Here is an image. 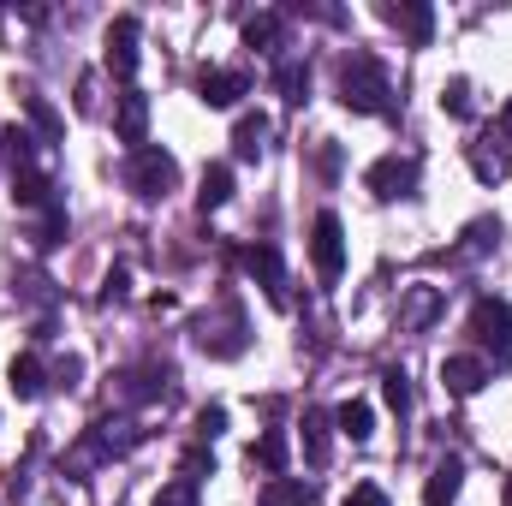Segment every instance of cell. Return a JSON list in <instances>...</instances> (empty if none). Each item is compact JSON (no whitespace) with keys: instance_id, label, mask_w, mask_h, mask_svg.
<instances>
[{"instance_id":"cell-1","label":"cell","mask_w":512,"mask_h":506,"mask_svg":"<svg viewBox=\"0 0 512 506\" xmlns=\"http://www.w3.org/2000/svg\"><path fill=\"white\" fill-rule=\"evenodd\" d=\"M340 102H346L352 114H387V72H382L376 54L352 48V54L340 60Z\"/></svg>"},{"instance_id":"cell-2","label":"cell","mask_w":512,"mask_h":506,"mask_svg":"<svg viewBox=\"0 0 512 506\" xmlns=\"http://www.w3.org/2000/svg\"><path fill=\"white\" fill-rule=\"evenodd\" d=\"M197 346H203L209 358H239V352L251 346V334H245V310H239L233 298H221L215 310H203V316H197Z\"/></svg>"},{"instance_id":"cell-3","label":"cell","mask_w":512,"mask_h":506,"mask_svg":"<svg viewBox=\"0 0 512 506\" xmlns=\"http://www.w3.org/2000/svg\"><path fill=\"white\" fill-rule=\"evenodd\" d=\"M126 179H131V191H137L143 203H161L167 191H179V161H173L161 143H143V149H131Z\"/></svg>"},{"instance_id":"cell-4","label":"cell","mask_w":512,"mask_h":506,"mask_svg":"<svg viewBox=\"0 0 512 506\" xmlns=\"http://www.w3.org/2000/svg\"><path fill=\"white\" fill-rule=\"evenodd\" d=\"M364 185H370V197H382V203L417 197V155H382V161H370Z\"/></svg>"},{"instance_id":"cell-5","label":"cell","mask_w":512,"mask_h":506,"mask_svg":"<svg viewBox=\"0 0 512 506\" xmlns=\"http://www.w3.org/2000/svg\"><path fill=\"white\" fill-rule=\"evenodd\" d=\"M310 262H316V274L322 280H340V268H346V227H340V215H316V227H310Z\"/></svg>"},{"instance_id":"cell-6","label":"cell","mask_w":512,"mask_h":506,"mask_svg":"<svg viewBox=\"0 0 512 506\" xmlns=\"http://www.w3.org/2000/svg\"><path fill=\"white\" fill-rule=\"evenodd\" d=\"M471 334H477L495 358H507L512 352V304L507 298H477V310H471Z\"/></svg>"},{"instance_id":"cell-7","label":"cell","mask_w":512,"mask_h":506,"mask_svg":"<svg viewBox=\"0 0 512 506\" xmlns=\"http://www.w3.org/2000/svg\"><path fill=\"white\" fill-rule=\"evenodd\" d=\"M137 36H143V24H137L131 12H120V18L108 24V72H114V78H131V72H137Z\"/></svg>"},{"instance_id":"cell-8","label":"cell","mask_w":512,"mask_h":506,"mask_svg":"<svg viewBox=\"0 0 512 506\" xmlns=\"http://www.w3.org/2000/svg\"><path fill=\"white\" fill-rule=\"evenodd\" d=\"M245 268H251V280L268 292V304H286V268H280V251L274 245H251L245 251Z\"/></svg>"},{"instance_id":"cell-9","label":"cell","mask_w":512,"mask_h":506,"mask_svg":"<svg viewBox=\"0 0 512 506\" xmlns=\"http://www.w3.org/2000/svg\"><path fill=\"white\" fill-rule=\"evenodd\" d=\"M245 90H251V84H245V72H221V66H203V78H197V96H203L209 108H233Z\"/></svg>"},{"instance_id":"cell-10","label":"cell","mask_w":512,"mask_h":506,"mask_svg":"<svg viewBox=\"0 0 512 506\" xmlns=\"http://www.w3.org/2000/svg\"><path fill=\"white\" fill-rule=\"evenodd\" d=\"M382 18L393 24V30H405V36H411L417 48H423V42L435 36V12H429L423 0H399V6H382Z\"/></svg>"},{"instance_id":"cell-11","label":"cell","mask_w":512,"mask_h":506,"mask_svg":"<svg viewBox=\"0 0 512 506\" xmlns=\"http://www.w3.org/2000/svg\"><path fill=\"white\" fill-rule=\"evenodd\" d=\"M114 131H120V143L143 149V131H149V96H143V90H126V96H120V108H114Z\"/></svg>"},{"instance_id":"cell-12","label":"cell","mask_w":512,"mask_h":506,"mask_svg":"<svg viewBox=\"0 0 512 506\" xmlns=\"http://www.w3.org/2000/svg\"><path fill=\"white\" fill-rule=\"evenodd\" d=\"M483 381H489V364H483V358H447V364H441V387H447L453 399H471Z\"/></svg>"},{"instance_id":"cell-13","label":"cell","mask_w":512,"mask_h":506,"mask_svg":"<svg viewBox=\"0 0 512 506\" xmlns=\"http://www.w3.org/2000/svg\"><path fill=\"white\" fill-rule=\"evenodd\" d=\"M459 489H465V465H459V459H441V465L429 471V483H423V506H453Z\"/></svg>"},{"instance_id":"cell-14","label":"cell","mask_w":512,"mask_h":506,"mask_svg":"<svg viewBox=\"0 0 512 506\" xmlns=\"http://www.w3.org/2000/svg\"><path fill=\"white\" fill-rule=\"evenodd\" d=\"M328 453H334V417L328 411H304V459L328 465Z\"/></svg>"},{"instance_id":"cell-15","label":"cell","mask_w":512,"mask_h":506,"mask_svg":"<svg viewBox=\"0 0 512 506\" xmlns=\"http://www.w3.org/2000/svg\"><path fill=\"white\" fill-rule=\"evenodd\" d=\"M227 197H233V167H227V161L203 167V185H197V209L209 215V209H221Z\"/></svg>"},{"instance_id":"cell-16","label":"cell","mask_w":512,"mask_h":506,"mask_svg":"<svg viewBox=\"0 0 512 506\" xmlns=\"http://www.w3.org/2000/svg\"><path fill=\"white\" fill-rule=\"evenodd\" d=\"M251 465H262L268 477H286V435L280 429H262L251 441Z\"/></svg>"},{"instance_id":"cell-17","label":"cell","mask_w":512,"mask_h":506,"mask_svg":"<svg viewBox=\"0 0 512 506\" xmlns=\"http://www.w3.org/2000/svg\"><path fill=\"white\" fill-rule=\"evenodd\" d=\"M6 387H12L18 399H42V387H48V370H42L36 358H12V370H6Z\"/></svg>"},{"instance_id":"cell-18","label":"cell","mask_w":512,"mask_h":506,"mask_svg":"<svg viewBox=\"0 0 512 506\" xmlns=\"http://www.w3.org/2000/svg\"><path fill=\"white\" fill-rule=\"evenodd\" d=\"M262 137H268V114H239V126H233V155H239V161H256V155H262Z\"/></svg>"},{"instance_id":"cell-19","label":"cell","mask_w":512,"mask_h":506,"mask_svg":"<svg viewBox=\"0 0 512 506\" xmlns=\"http://www.w3.org/2000/svg\"><path fill=\"white\" fill-rule=\"evenodd\" d=\"M256 506H310V483L304 477H268V489H262Z\"/></svg>"},{"instance_id":"cell-20","label":"cell","mask_w":512,"mask_h":506,"mask_svg":"<svg viewBox=\"0 0 512 506\" xmlns=\"http://www.w3.org/2000/svg\"><path fill=\"white\" fill-rule=\"evenodd\" d=\"M334 423H340V435H352V441H370V435H376V417H370L364 399H346V405L334 411Z\"/></svg>"},{"instance_id":"cell-21","label":"cell","mask_w":512,"mask_h":506,"mask_svg":"<svg viewBox=\"0 0 512 506\" xmlns=\"http://www.w3.org/2000/svg\"><path fill=\"white\" fill-rule=\"evenodd\" d=\"M274 84H280V96H286V102H304V96H310V66L280 60V66H274Z\"/></svg>"},{"instance_id":"cell-22","label":"cell","mask_w":512,"mask_h":506,"mask_svg":"<svg viewBox=\"0 0 512 506\" xmlns=\"http://www.w3.org/2000/svg\"><path fill=\"white\" fill-rule=\"evenodd\" d=\"M471 167H477V179H483V185L507 179V155H501L495 143H471Z\"/></svg>"},{"instance_id":"cell-23","label":"cell","mask_w":512,"mask_h":506,"mask_svg":"<svg viewBox=\"0 0 512 506\" xmlns=\"http://www.w3.org/2000/svg\"><path fill=\"white\" fill-rule=\"evenodd\" d=\"M280 42V12H256L245 18V48H274Z\"/></svg>"},{"instance_id":"cell-24","label":"cell","mask_w":512,"mask_h":506,"mask_svg":"<svg viewBox=\"0 0 512 506\" xmlns=\"http://www.w3.org/2000/svg\"><path fill=\"white\" fill-rule=\"evenodd\" d=\"M435 310H441V292H435V286H411V304H405V316H411V322H429Z\"/></svg>"},{"instance_id":"cell-25","label":"cell","mask_w":512,"mask_h":506,"mask_svg":"<svg viewBox=\"0 0 512 506\" xmlns=\"http://www.w3.org/2000/svg\"><path fill=\"white\" fill-rule=\"evenodd\" d=\"M382 393H387V405H393L399 417L411 411V381H405V370H387V376H382Z\"/></svg>"},{"instance_id":"cell-26","label":"cell","mask_w":512,"mask_h":506,"mask_svg":"<svg viewBox=\"0 0 512 506\" xmlns=\"http://www.w3.org/2000/svg\"><path fill=\"white\" fill-rule=\"evenodd\" d=\"M441 108H447L453 120H465V114H471V84H465V78H453V84L441 90Z\"/></svg>"},{"instance_id":"cell-27","label":"cell","mask_w":512,"mask_h":506,"mask_svg":"<svg viewBox=\"0 0 512 506\" xmlns=\"http://www.w3.org/2000/svg\"><path fill=\"white\" fill-rule=\"evenodd\" d=\"M155 506H203V501H197V483L179 477V483H167V489L155 495Z\"/></svg>"},{"instance_id":"cell-28","label":"cell","mask_w":512,"mask_h":506,"mask_svg":"<svg viewBox=\"0 0 512 506\" xmlns=\"http://www.w3.org/2000/svg\"><path fill=\"white\" fill-rule=\"evenodd\" d=\"M179 471H185V483H197V477H215V459H209L203 447H191V453L179 459Z\"/></svg>"},{"instance_id":"cell-29","label":"cell","mask_w":512,"mask_h":506,"mask_svg":"<svg viewBox=\"0 0 512 506\" xmlns=\"http://www.w3.org/2000/svg\"><path fill=\"white\" fill-rule=\"evenodd\" d=\"M221 429H227V411H221V405H203V411H197V435H203V441H215Z\"/></svg>"},{"instance_id":"cell-30","label":"cell","mask_w":512,"mask_h":506,"mask_svg":"<svg viewBox=\"0 0 512 506\" xmlns=\"http://www.w3.org/2000/svg\"><path fill=\"white\" fill-rule=\"evenodd\" d=\"M126 286H131V274H126V268H114V274L102 280V304H114V298H126Z\"/></svg>"},{"instance_id":"cell-31","label":"cell","mask_w":512,"mask_h":506,"mask_svg":"<svg viewBox=\"0 0 512 506\" xmlns=\"http://www.w3.org/2000/svg\"><path fill=\"white\" fill-rule=\"evenodd\" d=\"M346 506H387V495L376 489V483H358V489L346 495Z\"/></svg>"},{"instance_id":"cell-32","label":"cell","mask_w":512,"mask_h":506,"mask_svg":"<svg viewBox=\"0 0 512 506\" xmlns=\"http://www.w3.org/2000/svg\"><path fill=\"white\" fill-rule=\"evenodd\" d=\"M84 376V364H78V358H66V364H60V370H54V381H60V387H72V381Z\"/></svg>"},{"instance_id":"cell-33","label":"cell","mask_w":512,"mask_h":506,"mask_svg":"<svg viewBox=\"0 0 512 506\" xmlns=\"http://www.w3.org/2000/svg\"><path fill=\"white\" fill-rule=\"evenodd\" d=\"M501 126H507V137H512V102H507V120H501Z\"/></svg>"}]
</instances>
